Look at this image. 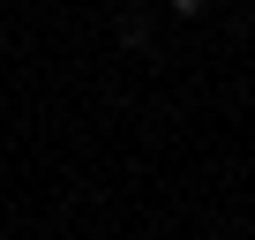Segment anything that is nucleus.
Listing matches in <instances>:
<instances>
[{
  "label": "nucleus",
  "mask_w": 255,
  "mask_h": 240,
  "mask_svg": "<svg viewBox=\"0 0 255 240\" xmlns=\"http://www.w3.org/2000/svg\"><path fill=\"white\" fill-rule=\"evenodd\" d=\"M128 8H143V0H128Z\"/></svg>",
  "instance_id": "f03ea898"
},
{
  "label": "nucleus",
  "mask_w": 255,
  "mask_h": 240,
  "mask_svg": "<svg viewBox=\"0 0 255 240\" xmlns=\"http://www.w3.org/2000/svg\"><path fill=\"white\" fill-rule=\"evenodd\" d=\"M173 8H180V15H203V0H173Z\"/></svg>",
  "instance_id": "f257e3e1"
}]
</instances>
